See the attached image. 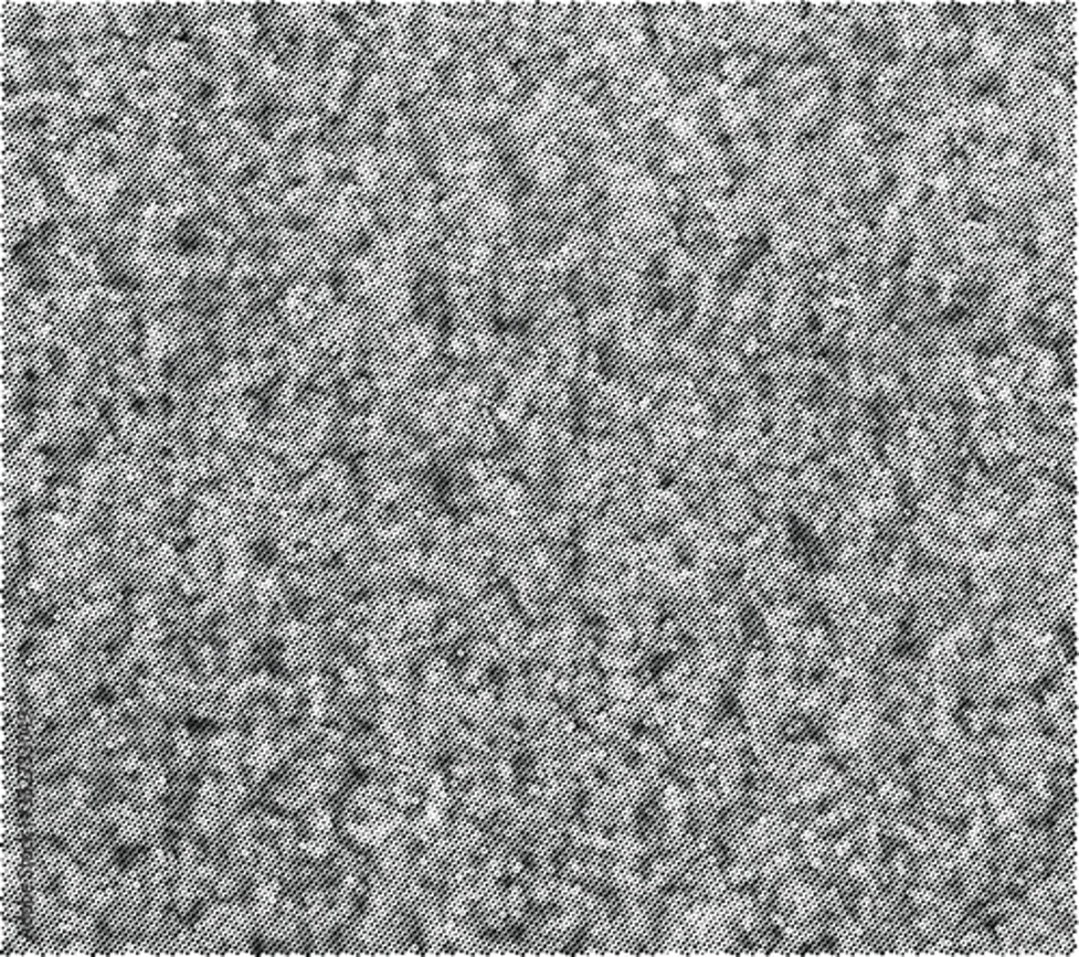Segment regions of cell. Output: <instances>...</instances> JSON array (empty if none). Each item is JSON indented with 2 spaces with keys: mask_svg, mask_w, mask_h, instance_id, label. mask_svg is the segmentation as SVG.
Masks as SVG:
<instances>
[{
  "mask_svg": "<svg viewBox=\"0 0 1079 957\" xmlns=\"http://www.w3.org/2000/svg\"><path fill=\"white\" fill-rule=\"evenodd\" d=\"M225 816V805H223V791L221 785L214 776H205L197 796V807H194V826L201 834H214L221 826V818Z\"/></svg>",
  "mask_w": 1079,
  "mask_h": 957,
  "instance_id": "8992f818",
  "label": "cell"
},
{
  "mask_svg": "<svg viewBox=\"0 0 1079 957\" xmlns=\"http://www.w3.org/2000/svg\"><path fill=\"white\" fill-rule=\"evenodd\" d=\"M115 775L121 780V785L142 802L156 800L167 785L162 766L151 757H142L135 753L119 755V759L115 762Z\"/></svg>",
  "mask_w": 1079,
  "mask_h": 957,
  "instance_id": "6da1fadb",
  "label": "cell"
},
{
  "mask_svg": "<svg viewBox=\"0 0 1079 957\" xmlns=\"http://www.w3.org/2000/svg\"><path fill=\"white\" fill-rule=\"evenodd\" d=\"M246 934H248V916L237 906H219L208 912L197 929V938L201 945H210V947L228 945L230 954H232L230 945L232 947L244 945Z\"/></svg>",
  "mask_w": 1079,
  "mask_h": 957,
  "instance_id": "7a4b0ae2",
  "label": "cell"
},
{
  "mask_svg": "<svg viewBox=\"0 0 1079 957\" xmlns=\"http://www.w3.org/2000/svg\"><path fill=\"white\" fill-rule=\"evenodd\" d=\"M97 821L104 826H113L121 841L137 843L142 837L151 834L158 828V823H162V816L149 807L137 811L135 807L128 805H110L108 809L102 811Z\"/></svg>",
  "mask_w": 1079,
  "mask_h": 957,
  "instance_id": "3957f363",
  "label": "cell"
},
{
  "mask_svg": "<svg viewBox=\"0 0 1079 957\" xmlns=\"http://www.w3.org/2000/svg\"><path fill=\"white\" fill-rule=\"evenodd\" d=\"M203 878H205V869L199 861L197 848L184 839L180 846V865H178V882H176V902L180 906V912L190 911Z\"/></svg>",
  "mask_w": 1079,
  "mask_h": 957,
  "instance_id": "5b68a950",
  "label": "cell"
},
{
  "mask_svg": "<svg viewBox=\"0 0 1079 957\" xmlns=\"http://www.w3.org/2000/svg\"><path fill=\"white\" fill-rule=\"evenodd\" d=\"M167 882H169V857L162 850H154L151 861H149V875H147L149 904H147V912L142 916L147 932H154L160 925L165 904H167Z\"/></svg>",
  "mask_w": 1079,
  "mask_h": 957,
  "instance_id": "277c9868",
  "label": "cell"
}]
</instances>
